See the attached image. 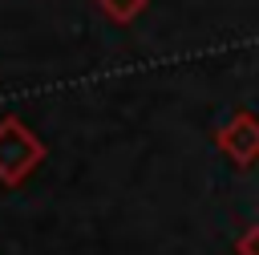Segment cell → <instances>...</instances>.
Wrapping results in <instances>:
<instances>
[{
  "mask_svg": "<svg viewBox=\"0 0 259 255\" xmlns=\"http://www.w3.org/2000/svg\"><path fill=\"white\" fill-rule=\"evenodd\" d=\"M40 162V142L20 121H0V178L20 182Z\"/></svg>",
  "mask_w": 259,
  "mask_h": 255,
  "instance_id": "6da1fadb",
  "label": "cell"
},
{
  "mask_svg": "<svg viewBox=\"0 0 259 255\" xmlns=\"http://www.w3.org/2000/svg\"><path fill=\"white\" fill-rule=\"evenodd\" d=\"M219 146L235 158V162H251L255 154H259V121L255 117H235L231 121V130H223V138H219Z\"/></svg>",
  "mask_w": 259,
  "mask_h": 255,
  "instance_id": "7a4b0ae2",
  "label": "cell"
},
{
  "mask_svg": "<svg viewBox=\"0 0 259 255\" xmlns=\"http://www.w3.org/2000/svg\"><path fill=\"white\" fill-rule=\"evenodd\" d=\"M142 4H146V0H101V8H105L113 20H130V16H138Z\"/></svg>",
  "mask_w": 259,
  "mask_h": 255,
  "instance_id": "3957f363",
  "label": "cell"
},
{
  "mask_svg": "<svg viewBox=\"0 0 259 255\" xmlns=\"http://www.w3.org/2000/svg\"><path fill=\"white\" fill-rule=\"evenodd\" d=\"M239 255H259V227H251V231L239 239Z\"/></svg>",
  "mask_w": 259,
  "mask_h": 255,
  "instance_id": "277c9868",
  "label": "cell"
}]
</instances>
